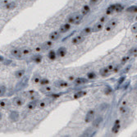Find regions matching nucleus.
<instances>
[{"instance_id": "f257e3e1", "label": "nucleus", "mask_w": 137, "mask_h": 137, "mask_svg": "<svg viewBox=\"0 0 137 137\" xmlns=\"http://www.w3.org/2000/svg\"><path fill=\"white\" fill-rule=\"evenodd\" d=\"M117 24H118V21H117V19L113 18V19H111L107 23L104 25V30H105L107 32H110L112 31L114 28H115Z\"/></svg>"}, {"instance_id": "f03ea898", "label": "nucleus", "mask_w": 137, "mask_h": 137, "mask_svg": "<svg viewBox=\"0 0 137 137\" xmlns=\"http://www.w3.org/2000/svg\"><path fill=\"white\" fill-rule=\"evenodd\" d=\"M94 116H95V111L94 109H90L87 112L86 117H85V122L86 123H90L91 122L94 118Z\"/></svg>"}, {"instance_id": "7ed1b4c3", "label": "nucleus", "mask_w": 137, "mask_h": 137, "mask_svg": "<svg viewBox=\"0 0 137 137\" xmlns=\"http://www.w3.org/2000/svg\"><path fill=\"white\" fill-rule=\"evenodd\" d=\"M85 36H83L82 35H76V36H74L72 38V40H71V43L74 45H78V44H80L81 43H83L84 40H85Z\"/></svg>"}, {"instance_id": "20e7f679", "label": "nucleus", "mask_w": 137, "mask_h": 137, "mask_svg": "<svg viewBox=\"0 0 137 137\" xmlns=\"http://www.w3.org/2000/svg\"><path fill=\"white\" fill-rule=\"evenodd\" d=\"M54 86H56V87H58V88H61V89H63V88L69 87L70 83H69V81L63 80H59L55 81Z\"/></svg>"}, {"instance_id": "39448f33", "label": "nucleus", "mask_w": 137, "mask_h": 137, "mask_svg": "<svg viewBox=\"0 0 137 137\" xmlns=\"http://www.w3.org/2000/svg\"><path fill=\"white\" fill-rule=\"evenodd\" d=\"M40 91L41 93H43V94H51V93L53 92V91H54V88L53 86H49V85H48V86H41L40 88Z\"/></svg>"}, {"instance_id": "423d86ee", "label": "nucleus", "mask_w": 137, "mask_h": 137, "mask_svg": "<svg viewBox=\"0 0 137 137\" xmlns=\"http://www.w3.org/2000/svg\"><path fill=\"white\" fill-rule=\"evenodd\" d=\"M53 100V99H49V98H46V99H42V100H39V102H38V107L39 108H44L45 107H46L48 103H49L51 101Z\"/></svg>"}, {"instance_id": "0eeeda50", "label": "nucleus", "mask_w": 137, "mask_h": 137, "mask_svg": "<svg viewBox=\"0 0 137 137\" xmlns=\"http://www.w3.org/2000/svg\"><path fill=\"white\" fill-rule=\"evenodd\" d=\"M60 37H61V33L59 31H52L49 34V35H48V38H49V40L52 41H56L58 40H59Z\"/></svg>"}, {"instance_id": "6e6552de", "label": "nucleus", "mask_w": 137, "mask_h": 137, "mask_svg": "<svg viewBox=\"0 0 137 137\" xmlns=\"http://www.w3.org/2000/svg\"><path fill=\"white\" fill-rule=\"evenodd\" d=\"M12 103L16 107H21L25 104V99H22L21 97H16L12 99Z\"/></svg>"}, {"instance_id": "1a4fd4ad", "label": "nucleus", "mask_w": 137, "mask_h": 137, "mask_svg": "<svg viewBox=\"0 0 137 137\" xmlns=\"http://www.w3.org/2000/svg\"><path fill=\"white\" fill-rule=\"evenodd\" d=\"M11 54L13 57L17 58H19V59H21L22 57H24L23 54H22V53H21V48H12V49L11 50Z\"/></svg>"}, {"instance_id": "9d476101", "label": "nucleus", "mask_w": 137, "mask_h": 137, "mask_svg": "<svg viewBox=\"0 0 137 137\" xmlns=\"http://www.w3.org/2000/svg\"><path fill=\"white\" fill-rule=\"evenodd\" d=\"M71 24L70 23H68V22H67V23H65V24H63L61 25V26L59 27V31H60V33L61 34H65V33H67V32L68 31H70V29H71Z\"/></svg>"}, {"instance_id": "9b49d317", "label": "nucleus", "mask_w": 137, "mask_h": 137, "mask_svg": "<svg viewBox=\"0 0 137 137\" xmlns=\"http://www.w3.org/2000/svg\"><path fill=\"white\" fill-rule=\"evenodd\" d=\"M84 16L80 12H76L74 13V25H79L83 20Z\"/></svg>"}, {"instance_id": "f8f14e48", "label": "nucleus", "mask_w": 137, "mask_h": 137, "mask_svg": "<svg viewBox=\"0 0 137 137\" xmlns=\"http://www.w3.org/2000/svg\"><path fill=\"white\" fill-rule=\"evenodd\" d=\"M120 129H121V122H120V120L117 119L113 124V126L112 128V132L113 134H117L119 132Z\"/></svg>"}, {"instance_id": "ddd939ff", "label": "nucleus", "mask_w": 137, "mask_h": 137, "mask_svg": "<svg viewBox=\"0 0 137 137\" xmlns=\"http://www.w3.org/2000/svg\"><path fill=\"white\" fill-rule=\"evenodd\" d=\"M38 102L39 100H30L26 105V108L28 110H34L38 107Z\"/></svg>"}, {"instance_id": "4468645a", "label": "nucleus", "mask_w": 137, "mask_h": 137, "mask_svg": "<svg viewBox=\"0 0 137 137\" xmlns=\"http://www.w3.org/2000/svg\"><path fill=\"white\" fill-rule=\"evenodd\" d=\"M88 82V79L87 78H84V77H77L76 78V80L73 81V84L75 86H80V85L86 84Z\"/></svg>"}, {"instance_id": "2eb2a0df", "label": "nucleus", "mask_w": 137, "mask_h": 137, "mask_svg": "<svg viewBox=\"0 0 137 137\" xmlns=\"http://www.w3.org/2000/svg\"><path fill=\"white\" fill-rule=\"evenodd\" d=\"M67 50L65 47H60V48H58V49L57 50V55H58V57H59V58L65 57L67 55Z\"/></svg>"}, {"instance_id": "dca6fc26", "label": "nucleus", "mask_w": 137, "mask_h": 137, "mask_svg": "<svg viewBox=\"0 0 137 137\" xmlns=\"http://www.w3.org/2000/svg\"><path fill=\"white\" fill-rule=\"evenodd\" d=\"M103 28H104V24L101 23V22H99V21L94 24V26L92 27L93 32H99V31H102Z\"/></svg>"}, {"instance_id": "f3484780", "label": "nucleus", "mask_w": 137, "mask_h": 137, "mask_svg": "<svg viewBox=\"0 0 137 137\" xmlns=\"http://www.w3.org/2000/svg\"><path fill=\"white\" fill-rule=\"evenodd\" d=\"M31 59L35 63L39 64V63H40L42 61H43V56H42V55L40 54V53H36V54H35L31 57Z\"/></svg>"}, {"instance_id": "a211bd4d", "label": "nucleus", "mask_w": 137, "mask_h": 137, "mask_svg": "<svg viewBox=\"0 0 137 137\" xmlns=\"http://www.w3.org/2000/svg\"><path fill=\"white\" fill-rule=\"evenodd\" d=\"M42 45H43L44 50H49L53 46V41H52L50 40H47V41L44 42V43L42 44Z\"/></svg>"}, {"instance_id": "6ab92c4d", "label": "nucleus", "mask_w": 137, "mask_h": 137, "mask_svg": "<svg viewBox=\"0 0 137 137\" xmlns=\"http://www.w3.org/2000/svg\"><path fill=\"white\" fill-rule=\"evenodd\" d=\"M86 94H87V92H86V90H79V91H77L76 93H75V94H73V99H80V98L86 96Z\"/></svg>"}, {"instance_id": "aec40b11", "label": "nucleus", "mask_w": 137, "mask_h": 137, "mask_svg": "<svg viewBox=\"0 0 137 137\" xmlns=\"http://www.w3.org/2000/svg\"><path fill=\"white\" fill-rule=\"evenodd\" d=\"M112 73L111 71L107 69V67H102L101 69L99 70V75L101 76H103V77H107V76H108L109 75Z\"/></svg>"}, {"instance_id": "412c9836", "label": "nucleus", "mask_w": 137, "mask_h": 137, "mask_svg": "<svg viewBox=\"0 0 137 137\" xmlns=\"http://www.w3.org/2000/svg\"><path fill=\"white\" fill-rule=\"evenodd\" d=\"M92 32H93L92 27L88 26V27L84 28L83 30L80 31V35H82L83 36H87V35H90L91 33H92Z\"/></svg>"}, {"instance_id": "4be33fe9", "label": "nucleus", "mask_w": 137, "mask_h": 137, "mask_svg": "<svg viewBox=\"0 0 137 137\" xmlns=\"http://www.w3.org/2000/svg\"><path fill=\"white\" fill-rule=\"evenodd\" d=\"M25 70L22 68V69H19L17 71H16L14 75L17 79H21V78H22L25 76Z\"/></svg>"}, {"instance_id": "5701e85b", "label": "nucleus", "mask_w": 137, "mask_h": 137, "mask_svg": "<svg viewBox=\"0 0 137 137\" xmlns=\"http://www.w3.org/2000/svg\"><path fill=\"white\" fill-rule=\"evenodd\" d=\"M114 12H116V8H115V4H111L110 6L107 8L106 9V15L109 16L113 14Z\"/></svg>"}, {"instance_id": "b1692460", "label": "nucleus", "mask_w": 137, "mask_h": 137, "mask_svg": "<svg viewBox=\"0 0 137 137\" xmlns=\"http://www.w3.org/2000/svg\"><path fill=\"white\" fill-rule=\"evenodd\" d=\"M90 5L86 4V5L83 6L82 8H81L80 13L82 14L83 16H86V15H88V14L90 13Z\"/></svg>"}, {"instance_id": "393cba45", "label": "nucleus", "mask_w": 137, "mask_h": 137, "mask_svg": "<svg viewBox=\"0 0 137 137\" xmlns=\"http://www.w3.org/2000/svg\"><path fill=\"white\" fill-rule=\"evenodd\" d=\"M17 3L15 2H10V3H8V4H4V8L8 10H13L14 8H17Z\"/></svg>"}, {"instance_id": "a878e982", "label": "nucleus", "mask_w": 137, "mask_h": 137, "mask_svg": "<svg viewBox=\"0 0 137 137\" xmlns=\"http://www.w3.org/2000/svg\"><path fill=\"white\" fill-rule=\"evenodd\" d=\"M130 112V108L128 106H120L119 107V113L122 115H126Z\"/></svg>"}, {"instance_id": "bb28decb", "label": "nucleus", "mask_w": 137, "mask_h": 137, "mask_svg": "<svg viewBox=\"0 0 137 137\" xmlns=\"http://www.w3.org/2000/svg\"><path fill=\"white\" fill-rule=\"evenodd\" d=\"M21 53H22V54H23L24 57L28 56V55H31V52H32V49L29 47H23V48H21Z\"/></svg>"}, {"instance_id": "cd10ccee", "label": "nucleus", "mask_w": 137, "mask_h": 137, "mask_svg": "<svg viewBox=\"0 0 137 137\" xmlns=\"http://www.w3.org/2000/svg\"><path fill=\"white\" fill-rule=\"evenodd\" d=\"M58 57L57 55V52H55L54 50H50L49 52H48V59L51 60V61H53L56 59V58Z\"/></svg>"}, {"instance_id": "c85d7f7f", "label": "nucleus", "mask_w": 137, "mask_h": 137, "mask_svg": "<svg viewBox=\"0 0 137 137\" xmlns=\"http://www.w3.org/2000/svg\"><path fill=\"white\" fill-rule=\"evenodd\" d=\"M41 76H40V75H38V74H35L33 76V77H32V83L33 84H35V85H37V84H40V80H41Z\"/></svg>"}, {"instance_id": "c756f323", "label": "nucleus", "mask_w": 137, "mask_h": 137, "mask_svg": "<svg viewBox=\"0 0 137 137\" xmlns=\"http://www.w3.org/2000/svg\"><path fill=\"white\" fill-rule=\"evenodd\" d=\"M62 93H53V94H47V97L48 98H49V99H58V98H59L61 95H62Z\"/></svg>"}, {"instance_id": "7c9ffc66", "label": "nucleus", "mask_w": 137, "mask_h": 137, "mask_svg": "<svg viewBox=\"0 0 137 137\" xmlns=\"http://www.w3.org/2000/svg\"><path fill=\"white\" fill-rule=\"evenodd\" d=\"M86 77L88 80H94L97 78V74L94 72V71H90V72L87 73Z\"/></svg>"}, {"instance_id": "2f4dec72", "label": "nucleus", "mask_w": 137, "mask_h": 137, "mask_svg": "<svg viewBox=\"0 0 137 137\" xmlns=\"http://www.w3.org/2000/svg\"><path fill=\"white\" fill-rule=\"evenodd\" d=\"M103 118L101 117H97L95 120H94V122H93V126L94 127H99V126L100 125V123L102 122Z\"/></svg>"}, {"instance_id": "473e14b6", "label": "nucleus", "mask_w": 137, "mask_h": 137, "mask_svg": "<svg viewBox=\"0 0 137 137\" xmlns=\"http://www.w3.org/2000/svg\"><path fill=\"white\" fill-rule=\"evenodd\" d=\"M126 12H130V13H136L137 12V6L133 5V6H130V7H129V8H127Z\"/></svg>"}, {"instance_id": "72a5a7b5", "label": "nucleus", "mask_w": 137, "mask_h": 137, "mask_svg": "<svg viewBox=\"0 0 137 137\" xmlns=\"http://www.w3.org/2000/svg\"><path fill=\"white\" fill-rule=\"evenodd\" d=\"M130 54L126 55V56H124L122 58V60H121V65L123 66V65H125L126 63H128V61L130 60Z\"/></svg>"}, {"instance_id": "f704fd0d", "label": "nucleus", "mask_w": 137, "mask_h": 137, "mask_svg": "<svg viewBox=\"0 0 137 137\" xmlns=\"http://www.w3.org/2000/svg\"><path fill=\"white\" fill-rule=\"evenodd\" d=\"M50 84V80L48 79V78H42L40 85L41 86H48V85Z\"/></svg>"}, {"instance_id": "c9c22d12", "label": "nucleus", "mask_w": 137, "mask_h": 137, "mask_svg": "<svg viewBox=\"0 0 137 137\" xmlns=\"http://www.w3.org/2000/svg\"><path fill=\"white\" fill-rule=\"evenodd\" d=\"M10 117H11V119L12 121H17L18 118H19V113L17 112H15V111H13V112H12Z\"/></svg>"}, {"instance_id": "e433bc0d", "label": "nucleus", "mask_w": 137, "mask_h": 137, "mask_svg": "<svg viewBox=\"0 0 137 137\" xmlns=\"http://www.w3.org/2000/svg\"><path fill=\"white\" fill-rule=\"evenodd\" d=\"M115 8H116V12H121L123 11L124 6L122 4H115Z\"/></svg>"}, {"instance_id": "4c0bfd02", "label": "nucleus", "mask_w": 137, "mask_h": 137, "mask_svg": "<svg viewBox=\"0 0 137 137\" xmlns=\"http://www.w3.org/2000/svg\"><path fill=\"white\" fill-rule=\"evenodd\" d=\"M9 103V101L6 99H1V102H0V107H1V108H4L6 107V106L8 105Z\"/></svg>"}, {"instance_id": "58836bf2", "label": "nucleus", "mask_w": 137, "mask_h": 137, "mask_svg": "<svg viewBox=\"0 0 137 137\" xmlns=\"http://www.w3.org/2000/svg\"><path fill=\"white\" fill-rule=\"evenodd\" d=\"M34 51L37 53H41L42 51H44V48H43V45H42V44L41 45H37L36 47H35Z\"/></svg>"}, {"instance_id": "ea45409f", "label": "nucleus", "mask_w": 137, "mask_h": 137, "mask_svg": "<svg viewBox=\"0 0 137 137\" xmlns=\"http://www.w3.org/2000/svg\"><path fill=\"white\" fill-rule=\"evenodd\" d=\"M99 22H101V23H103V24H105L107 22V15H103L102 17H101L99 18Z\"/></svg>"}, {"instance_id": "a19ab883", "label": "nucleus", "mask_w": 137, "mask_h": 137, "mask_svg": "<svg viewBox=\"0 0 137 137\" xmlns=\"http://www.w3.org/2000/svg\"><path fill=\"white\" fill-rule=\"evenodd\" d=\"M67 22L70 24H74V13L68 16L67 18Z\"/></svg>"}, {"instance_id": "79ce46f5", "label": "nucleus", "mask_w": 137, "mask_h": 137, "mask_svg": "<svg viewBox=\"0 0 137 137\" xmlns=\"http://www.w3.org/2000/svg\"><path fill=\"white\" fill-rule=\"evenodd\" d=\"M115 67H116V65L114 64L113 63H109V64H107V68L111 71V72H113L114 68H115Z\"/></svg>"}, {"instance_id": "37998d69", "label": "nucleus", "mask_w": 137, "mask_h": 137, "mask_svg": "<svg viewBox=\"0 0 137 137\" xmlns=\"http://www.w3.org/2000/svg\"><path fill=\"white\" fill-rule=\"evenodd\" d=\"M113 92V89L110 86H107L104 90V94H110L111 93Z\"/></svg>"}, {"instance_id": "c03bdc74", "label": "nucleus", "mask_w": 137, "mask_h": 137, "mask_svg": "<svg viewBox=\"0 0 137 137\" xmlns=\"http://www.w3.org/2000/svg\"><path fill=\"white\" fill-rule=\"evenodd\" d=\"M130 30H131L132 33L137 34V22L132 25V26H131V28H130Z\"/></svg>"}, {"instance_id": "a18cd8bd", "label": "nucleus", "mask_w": 137, "mask_h": 137, "mask_svg": "<svg viewBox=\"0 0 137 137\" xmlns=\"http://www.w3.org/2000/svg\"><path fill=\"white\" fill-rule=\"evenodd\" d=\"M137 53V48H131L130 49V53H129V54L130 55V56H132V55H135V54H136Z\"/></svg>"}, {"instance_id": "49530a36", "label": "nucleus", "mask_w": 137, "mask_h": 137, "mask_svg": "<svg viewBox=\"0 0 137 137\" xmlns=\"http://www.w3.org/2000/svg\"><path fill=\"white\" fill-rule=\"evenodd\" d=\"M121 67H122V65L121 64H118V65H116L115 68H114V71H113V73H117L118 71H120L121 69Z\"/></svg>"}, {"instance_id": "de8ad7c7", "label": "nucleus", "mask_w": 137, "mask_h": 137, "mask_svg": "<svg viewBox=\"0 0 137 137\" xmlns=\"http://www.w3.org/2000/svg\"><path fill=\"white\" fill-rule=\"evenodd\" d=\"M0 89H1V93H0V95L4 96L5 91H6V87L4 86H1V88H0Z\"/></svg>"}, {"instance_id": "09e8293b", "label": "nucleus", "mask_w": 137, "mask_h": 137, "mask_svg": "<svg viewBox=\"0 0 137 137\" xmlns=\"http://www.w3.org/2000/svg\"><path fill=\"white\" fill-rule=\"evenodd\" d=\"M67 79H68V81H70V82H73V81L76 80V77H75V76H67Z\"/></svg>"}, {"instance_id": "8fccbe9b", "label": "nucleus", "mask_w": 137, "mask_h": 137, "mask_svg": "<svg viewBox=\"0 0 137 137\" xmlns=\"http://www.w3.org/2000/svg\"><path fill=\"white\" fill-rule=\"evenodd\" d=\"M99 2V0H90V5L91 6H94V5H96Z\"/></svg>"}, {"instance_id": "3c124183", "label": "nucleus", "mask_w": 137, "mask_h": 137, "mask_svg": "<svg viewBox=\"0 0 137 137\" xmlns=\"http://www.w3.org/2000/svg\"><path fill=\"white\" fill-rule=\"evenodd\" d=\"M121 106H128V101L127 100H122L121 103Z\"/></svg>"}, {"instance_id": "603ef678", "label": "nucleus", "mask_w": 137, "mask_h": 137, "mask_svg": "<svg viewBox=\"0 0 137 137\" xmlns=\"http://www.w3.org/2000/svg\"><path fill=\"white\" fill-rule=\"evenodd\" d=\"M124 80H125V76H122V77H121L120 79L118 80V84H119V85L122 84V82H123Z\"/></svg>"}, {"instance_id": "864d4df0", "label": "nucleus", "mask_w": 137, "mask_h": 137, "mask_svg": "<svg viewBox=\"0 0 137 137\" xmlns=\"http://www.w3.org/2000/svg\"><path fill=\"white\" fill-rule=\"evenodd\" d=\"M130 65H129V66L127 67L126 68H125V69H124L125 71H123V72H124V73H126V72H128V71H129V70H130Z\"/></svg>"}, {"instance_id": "5fc2aeb1", "label": "nucleus", "mask_w": 137, "mask_h": 137, "mask_svg": "<svg viewBox=\"0 0 137 137\" xmlns=\"http://www.w3.org/2000/svg\"><path fill=\"white\" fill-rule=\"evenodd\" d=\"M0 61H1V63H4V62L5 61L4 57V56H2V55L0 56Z\"/></svg>"}, {"instance_id": "6e6d98bb", "label": "nucleus", "mask_w": 137, "mask_h": 137, "mask_svg": "<svg viewBox=\"0 0 137 137\" xmlns=\"http://www.w3.org/2000/svg\"><path fill=\"white\" fill-rule=\"evenodd\" d=\"M135 21H137V16H136V17H135Z\"/></svg>"}]
</instances>
